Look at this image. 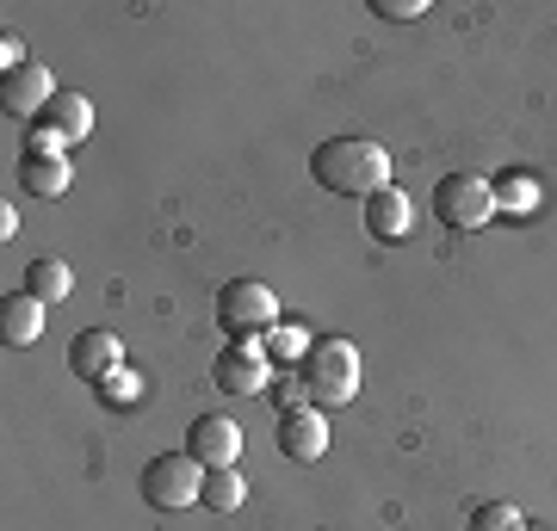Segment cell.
Returning a JSON list of instances; mask_svg holds the SVG:
<instances>
[{
    "mask_svg": "<svg viewBox=\"0 0 557 531\" xmlns=\"http://www.w3.org/2000/svg\"><path fill=\"white\" fill-rule=\"evenodd\" d=\"M260 346H267V358H273V365H285V358H304V353H310V328H298V321H278V328L260 340Z\"/></svg>",
    "mask_w": 557,
    "mask_h": 531,
    "instance_id": "e0dca14e",
    "label": "cell"
},
{
    "mask_svg": "<svg viewBox=\"0 0 557 531\" xmlns=\"http://www.w3.org/2000/svg\"><path fill=\"white\" fill-rule=\"evenodd\" d=\"M366 236L372 241H409L416 236V204H409V192L384 186V192L366 198Z\"/></svg>",
    "mask_w": 557,
    "mask_h": 531,
    "instance_id": "8fae6325",
    "label": "cell"
},
{
    "mask_svg": "<svg viewBox=\"0 0 557 531\" xmlns=\"http://www.w3.org/2000/svg\"><path fill=\"white\" fill-rule=\"evenodd\" d=\"M278 452L292 457V464H317L329 452V420H322V408L278 414Z\"/></svg>",
    "mask_w": 557,
    "mask_h": 531,
    "instance_id": "9c48e42d",
    "label": "cell"
},
{
    "mask_svg": "<svg viewBox=\"0 0 557 531\" xmlns=\"http://www.w3.org/2000/svg\"><path fill=\"white\" fill-rule=\"evenodd\" d=\"M465 531H527V519H520V507H508V501H483V507H471Z\"/></svg>",
    "mask_w": 557,
    "mask_h": 531,
    "instance_id": "ac0fdd59",
    "label": "cell"
},
{
    "mask_svg": "<svg viewBox=\"0 0 557 531\" xmlns=\"http://www.w3.org/2000/svg\"><path fill=\"white\" fill-rule=\"evenodd\" d=\"M205 494V464L186 452H161L143 464V501L156 513H180V507H199Z\"/></svg>",
    "mask_w": 557,
    "mask_h": 531,
    "instance_id": "8992f818",
    "label": "cell"
},
{
    "mask_svg": "<svg viewBox=\"0 0 557 531\" xmlns=\"http://www.w3.org/2000/svg\"><path fill=\"white\" fill-rule=\"evenodd\" d=\"M44 334V303L32 291H7L0 296V340L7 346H32Z\"/></svg>",
    "mask_w": 557,
    "mask_h": 531,
    "instance_id": "4fadbf2b",
    "label": "cell"
},
{
    "mask_svg": "<svg viewBox=\"0 0 557 531\" xmlns=\"http://www.w3.org/2000/svg\"><path fill=\"white\" fill-rule=\"evenodd\" d=\"M25 291L38 296V303H62V296L75 291V273H69L62 260H32V266H25Z\"/></svg>",
    "mask_w": 557,
    "mask_h": 531,
    "instance_id": "9a60e30c",
    "label": "cell"
},
{
    "mask_svg": "<svg viewBox=\"0 0 557 531\" xmlns=\"http://www.w3.org/2000/svg\"><path fill=\"white\" fill-rule=\"evenodd\" d=\"M186 457H199L205 470H230L242 457V427L230 414H199V420L186 427Z\"/></svg>",
    "mask_w": 557,
    "mask_h": 531,
    "instance_id": "ba28073f",
    "label": "cell"
},
{
    "mask_svg": "<svg viewBox=\"0 0 557 531\" xmlns=\"http://www.w3.org/2000/svg\"><path fill=\"white\" fill-rule=\"evenodd\" d=\"M20 186L38 198H62L69 186H75V174H69V155H25L20 161Z\"/></svg>",
    "mask_w": 557,
    "mask_h": 531,
    "instance_id": "5bb4252c",
    "label": "cell"
},
{
    "mask_svg": "<svg viewBox=\"0 0 557 531\" xmlns=\"http://www.w3.org/2000/svg\"><path fill=\"white\" fill-rule=\"evenodd\" d=\"M87 130H94V105H87L75 87H57V99L32 118L25 155H69L75 142H87Z\"/></svg>",
    "mask_w": 557,
    "mask_h": 531,
    "instance_id": "5b68a950",
    "label": "cell"
},
{
    "mask_svg": "<svg viewBox=\"0 0 557 531\" xmlns=\"http://www.w3.org/2000/svg\"><path fill=\"white\" fill-rule=\"evenodd\" d=\"M211 513H236L242 501H248V482H242V470L230 464V470H205V494H199Z\"/></svg>",
    "mask_w": 557,
    "mask_h": 531,
    "instance_id": "2e32d148",
    "label": "cell"
},
{
    "mask_svg": "<svg viewBox=\"0 0 557 531\" xmlns=\"http://www.w3.org/2000/svg\"><path fill=\"white\" fill-rule=\"evenodd\" d=\"M267 395H273V408H278V414H292V408H310V390H304V377H298V371H273V383H267Z\"/></svg>",
    "mask_w": 557,
    "mask_h": 531,
    "instance_id": "d6986e66",
    "label": "cell"
},
{
    "mask_svg": "<svg viewBox=\"0 0 557 531\" xmlns=\"http://www.w3.org/2000/svg\"><path fill=\"white\" fill-rule=\"evenodd\" d=\"M124 365V346L119 334H106V328H81L75 340H69V371L87 377V383H100V377H112Z\"/></svg>",
    "mask_w": 557,
    "mask_h": 531,
    "instance_id": "30bf717a",
    "label": "cell"
},
{
    "mask_svg": "<svg viewBox=\"0 0 557 531\" xmlns=\"http://www.w3.org/2000/svg\"><path fill=\"white\" fill-rule=\"evenodd\" d=\"M496 179H483V174H446L434 186V217L440 229H453V236H478L483 223L496 217Z\"/></svg>",
    "mask_w": 557,
    "mask_h": 531,
    "instance_id": "3957f363",
    "label": "cell"
},
{
    "mask_svg": "<svg viewBox=\"0 0 557 531\" xmlns=\"http://www.w3.org/2000/svg\"><path fill=\"white\" fill-rule=\"evenodd\" d=\"M211 383H218L223 395H267V383H273V358H267L260 340H230V346L211 358Z\"/></svg>",
    "mask_w": 557,
    "mask_h": 531,
    "instance_id": "52a82bcc",
    "label": "cell"
},
{
    "mask_svg": "<svg viewBox=\"0 0 557 531\" xmlns=\"http://www.w3.org/2000/svg\"><path fill=\"white\" fill-rule=\"evenodd\" d=\"M218 328L230 340H267L278 328V296L260 278H230L218 291Z\"/></svg>",
    "mask_w": 557,
    "mask_h": 531,
    "instance_id": "277c9868",
    "label": "cell"
},
{
    "mask_svg": "<svg viewBox=\"0 0 557 531\" xmlns=\"http://www.w3.org/2000/svg\"><path fill=\"white\" fill-rule=\"evenodd\" d=\"M50 99H57V80H50V68H44V62H20V68H7V112L38 118Z\"/></svg>",
    "mask_w": 557,
    "mask_h": 531,
    "instance_id": "7c38bea8",
    "label": "cell"
},
{
    "mask_svg": "<svg viewBox=\"0 0 557 531\" xmlns=\"http://www.w3.org/2000/svg\"><path fill=\"white\" fill-rule=\"evenodd\" d=\"M298 377H304V390H310V408H341V402H354L359 395L354 340H341V334L310 340V353L298 358Z\"/></svg>",
    "mask_w": 557,
    "mask_h": 531,
    "instance_id": "7a4b0ae2",
    "label": "cell"
},
{
    "mask_svg": "<svg viewBox=\"0 0 557 531\" xmlns=\"http://www.w3.org/2000/svg\"><path fill=\"white\" fill-rule=\"evenodd\" d=\"M94 390H100V402H119V408H137L143 402V383H137V371H112V377H100V383H94Z\"/></svg>",
    "mask_w": 557,
    "mask_h": 531,
    "instance_id": "ffe728a7",
    "label": "cell"
},
{
    "mask_svg": "<svg viewBox=\"0 0 557 531\" xmlns=\"http://www.w3.org/2000/svg\"><path fill=\"white\" fill-rule=\"evenodd\" d=\"M372 13H379V20H421L428 0H372Z\"/></svg>",
    "mask_w": 557,
    "mask_h": 531,
    "instance_id": "44dd1931",
    "label": "cell"
},
{
    "mask_svg": "<svg viewBox=\"0 0 557 531\" xmlns=\"http://www.w3.org/2000/svg\"><path fill=\"white\" fill-rule=\"evenodd\" d=\"M310 179L335 198H372L391 186V155L372 137H329L310 149Z\"/></svg>",
    "mask_w": 557,
    "mask_h": 531,
    "instance_id": "6da1fadb",
    "label": "cell"
}]
</instances>
